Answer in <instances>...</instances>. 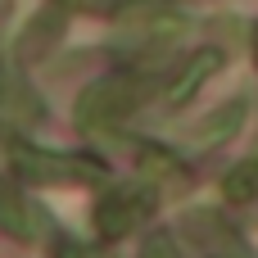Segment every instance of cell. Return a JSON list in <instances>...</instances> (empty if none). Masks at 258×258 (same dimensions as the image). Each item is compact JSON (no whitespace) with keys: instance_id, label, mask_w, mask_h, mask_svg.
Instances as JSON below:
<instances>
[{"instance_id":"obj_1","label":"cell","mask_w":258,"mask_h":258,"mask_svg":"<svg viewBox=\"0 0 258 258\" xmlns=\"http://www.w3.org/2000/svg\"><path fill=\"white\" fill-rule=\"evenodd\" d=\"M218 68H222V50H200V54L181 68V77H177V86H172V95H168V100H172V104L190 100V95L204 86V77H209V73H218Z\"/></svg>"},{"instance_id":"obj_2","label":"cell","mask_w":258,"mask_h":258,"mask_svg":"<svg viewBox=\"0 0 258 258\" xmlns=\"http://www.w3.org/2000/svg\"><path fill=\"white\" fill-rule=\"evenodd\" d=\"M240 122H245V100H231V104H222L195 136L204 141V145H218V141H227V136H236L240 132Z\"/></svg>"},{"instance_id":"obj_3","label":"cell","mask_w":258,"mask_h":258,"mask_svg":"<svg viewBox=\"0 0 258 258\" xmlns=\"http://www.w3.org/2000/svg\"><path fill=\"white\" fill-rule=\"evenodd\" d=\"M204 222H209V249H213L218 258H254L240 236H231L227 227H213V218H204Z\"/></svg>"},{"instance_id":"obj_4","label":"cell","mask_w":258,"mask_h":258,"mask_svg":"<svg viewBox=\"0 0 258 258\" xmlns=\"http://www.w3.org/2000/svg\"><path fill=\"white\" fill-rule=\"evenodd\" d=\"M249 195H258V159L254 163H240L227 177V200H249Z\"/></svg>"},{"instance_id":"obj_5","label":"cell","mask_w":258,"mask_h":258,"mask_svg":"<svg viewBox=\"0 0 258 258\" xmlns=\"http://www.w3.org/2000/svg\"><path fill=\"white\" fill-rule=\"evenodd\" d=\"M145 258H177V254H172V245H168V240H150Z\"/></svg>"},{"instance_id":"obj_6","label":"cell","mask_w":258,"mask_h":258,"mask_svg":"<svg viewBox=\"0 0 258 258\" xmlns=\"http://www.w3.org/2000/svg\"><path fill=\"white\" fill-rule=\"evenodd\" d=\"M254 45H258V27H254Z\"/></svg>"}]
</instances>
